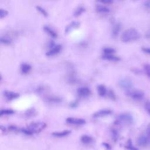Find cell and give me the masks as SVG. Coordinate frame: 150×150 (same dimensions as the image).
Listing matches in <instances>:
<instances>
[{
    "instance_id": "cell-11",
    "label": "cell",
    "mask_w": 150,
    "mask_h": 150,
    "mask_svg": "<svg viewBox=\"0 0 150 150\" xmlns=\"http://www.w3.org/2000/svg\"><path fill=\"white\" fill-rule=\"evenodd\" d=\"M112 113V111L108 109H104L99 110L93 114V117L94 118H99L103 117L108 115H110Z\"/></svg>"
},
{
    "instance_id": "cell-29",
    "label": "cell",
    "mask_w": 150,
    "mask_h": 150,
    "mask_svg": "<svg viewBox=\"0 0 150 150\" xmlns=\"http://www.w3.org/2000/svg\"><path fill=\"white\" fill-rule=\"evenodd\" d=\"M144 70L146 76L150 79V64H145L144 65Z\"/></svg>"
},
{
    "instance_id": "cell-15",
    "label": "cell",
    "mask_w": 150,
    "mask_h": 150,
    "mask_svg": "<svg viewBox=\"0 0 150 150\" xmlns=\"http://www.w3.org/2000/svg\"><path fill=\"white\" fill-rule=\"evenodd\" d=\"M96 9L98 12L101 13H108L110 12V9L108 7L101 4L97 5L96 6Z\"/></svg>"
},
{
    "instance_id": "cell-17",
    "label": "cell",
    "mask_w": 150,
    "mask_h": 150,
    "mask_svg": "<svg viewBox=\"0 0 150 150\" xmlns=\"http://www.w3.org/2000/svg\"><path fill=\"white\" fill-rule=\"evenodd\" d=\"M43 30L47 33H48L51 37H52L53 38H57V33L54 30H53L51 28H50L49 26H47V25H45L43 28Z\"/></svg>"
},
{
    "instance_id": "cell-26",
    "label": "cell",
    "mask_w": 150,
    "mask_h": 150,
    "mask_svg": "<svg viewBox=\"0 0 150 150\" xmlns=\"http://www.w3.org/2000/svg\"><path fill=\"white\" fill-rule=\"evenodd\" d=\"M14 112V111L11 109H2L0 111V115L2 116L5 115H11Z\"/></svg>"
},
{
    "instance_id": "cell-21",
    "label": "cell",
    "mask_w": 150,
    "mask_h": 150,
    "mask_svg": "<svg viewBox=\"0 0 150 150\" xmlns=\"http://www.w3.org/2000/svg\"><path fill=\"white\" fill-rule=\"evenodd\" d=\"M80 140H81V142L84 144H89L93 142V139L89 135H83L81 137Z\"/></svg>"
},
{
    "instance_id": "cell-13",
    "label": "cell",
    "mask_w": 150,
    "mask_h": 150,
    "mask_svg": "<svg viewBox=\"0 0 150 150\" xmlns=\"http://www.w3.org/2000/svg\"><path fill=\"white\" fill-rule=\"evenodd\" d=\"M77 92L80 96L83 97H86L90 95L91 91L90 88L87 87H81L77 88Z\"/></svg>"
},
{
    "instance_id": "cell-4",
    "label": "cell",
    "mask_w": 150,
    "mask_h": 150,
    "mask_svg": "<svg viewBox=\"0 0 150 150\" xmlns=\"http://www.w3.org/2000/svg\"><path fill=\"white\" fill-rule=\"evenodd\" d=\"M133 82L132 80L128 77H124L118 81V86L122 90L127 91H130L133 87Z\"/></svg>"
},
{
    "instance_id": "cell-39",
    "label": "cell",
    "mask_w": 150,
    "mask_h": 150,
    "mask_svg": "<svg viewBox=\"0 0 150 150\" xmlns=\"http://www.w3.org/2000/svg\"><path fill=\"white\" fill-rule=\"evenodd\" d=\"M102 145H103L104 148H105V149H106L107 150H111V147L110 145L108 144V143H107V142H103V143H102Z\"/></svg>"
},
{
    "instance_id": "cell-40",
    "label": "cell",
    "mask_w": 150,
    "mask_h": 150,
    "mask_svg": "<svg viewBox=\"0 0 150 150\" xmlns=\"http://www.w3.org/2000/svg\"><path fill=\"white\" fill-rule=\"evenodd\" d=\"M78 104H79L78 101H77V100H75V101H74L70 103V106L71 107H72V108H75V107H76L77 106Z\"/></svg>"
},
{
    "instance_id": "cell-32",
    "label": "cell",
    "mask_w": 150,
    "mask_h": 150,
    "mask_svg": "<svg viewBox=\"0 0 150 150\" xmlns=\"http://www.w3.org/2000/svg\"><path fill=\"white\" fill-rule=\"evenodd\" d=\"M108 96L109 97V98L111 100H116V96L115 93L114 92L113 90H109L108 91Z\"/></svg>"
},
{
    "instance_id": "cell-19",
    "label": "cell",
    "mask_w": 150,
    "mask_h": 150,
    "mask_svg": "<svg viewBox=\"0 0 150 150\" xmlns=\"http://www.w3.org/2000/svg\"><path fill=\"white\" fill-rule=\"evenodd\" d=\"M0 42L4 45H10L12 42V39L8 35H4L1 36Z\"/></svg>"
},
{
    "instance_id": "cell-35",
    "label": "cell",
    "mask_w": 150,
    "mask_h": 150,
    "mask_svg": "<svg viewBox=\"0 0 150 150\" xmlns=\"http://www.w3.org/2000/svg\"><path fill=\"white\" fill-rule=\"evenodd\" d=\"M145 108L148 114L150 115V101H146L145 103Z\"/></svg>"
},
{
    "instance_id": "cell-38",
    "label": "cell",
    "mask_w": 150,
    "mask_h": 150,
    "mask_svg": "<svg viewBox=\"0 0 150 150\" xmlns=\"http://www.w3.org/2000/svg\"><path fill=\"white\" fill-rule=\"evenodd\" d=\"M146 132V135H147V137L149 139V141L150 142V123H149L148 125H147Z\"/></svg>"
},
{
    "instance_id": "cell-23",
    "label": "cell",
    "mask_w": 150,
    "mask_h": 150,
    "mask_svg": "<svg viewBox=\"0 0 150 150\" xmlns=\"http://www.w3.org/2000/svg\"><path fill=\"white\" fill-rule=\"evenodd\" d=\"M85 10H86L84 6H80L77 7L75 9V11H74V12L73 13L74 16H78L80 15L82 13H83L85 11Z\"/></svg>"
},
{
    "instance_id": "cell-43",
    "label": "cell",
    "mask_w": 150,
    "mask_h": 150,
    "mask_svg": "<svg viewBox=\"0 0 150 150\" xmlns=\"http://www.w3.org/2000/svg\"><path fill=\"white\" fill-rule=\"evenodd\" d=\"M149 30H150V29H149Z\"/></svg>"
},
{
    "instance_id": "cell-6",
    "label": "cell",
    "mask_w": 150,
    "mask_h": 150,
    "mask_svg": "<svg viewBox=\"0 0 150 150\" xmlns=\"http://www.w3.org/2000/svg\"><path fill=\"white\" fill-rule=\"evenodd\" d=\"M126 93L127 95L130 96L132 99L135 100H141L144 97V93L139 90L128 91Z\"/></svg>"
},
{
    "instance_id": "cell-36",
    "label": "cell",
    "mask_w": 150,
    "mask_h": 150,
    "mask_svg": "<svg viewBox=\"0 0 150 150\" xmlns=\"http://www.w3.org/2000/svg\"><path fill=\"white\" fill-rule=\"evenodd\" d=\"M141 50L146 54H150V47H141Z\"/></svg>"
},
{
    "instance_id": "cell-5",
    "label": "cell",
    "mask_w": 150,
    "mask_h": 150,
    "mask_svg": "<svg viewBox=\"0 0 150 150\" xmlns=\"http://www.w3.org/2000/svg\"><path fill=\"white\" fill-rule=\"evenodd\" d=\"M117 120H118L120 123L122 122L128 125H131L134 122V118L132 115L131 114L127 112H124L120 114L118 117Z\"/></svg>"
},
{
    "instance_id": "cell-18",
    "label": "cell",
    "mask_w": 150,
    "mask_h": 150,
    "mask_svg": "<svg viewBox=\"0 0 150 150\" xmlns=\"http://www.w3.org/2000/svg\"><path fill=\"white\" fill-rule=\"evenodd\" d=\"M102 59L106 60H110V61H119L120 58L118 56H116L113 54H104L101 56Z\"/></svg>"
},
{
    "instance_id": "cell-34",
    "label": "cell",
    "mask_w": 150,
    "mask_h": 150,
    "mask_svg": "<svg viewBox=\"0 0 150 150\" xmlns=\"http://www.w3.org/2000/svg\"><path fill=\"white\" fill-rule=\"evenodd\" d=\"M8 12L4 9H0V17L1 18H3L4 17H5L6 15H8Z\"/></svg>"
},
{
    "instance_id": "cell-31",
    "label": "cell",
    "mask_w": 150,
    "mask_h": 150,
    "mask_svg": "<svg viewBox=\"0 0 150 150\" xmlns=\"http://www.w3.org/2000/svg\"><path fill=\"white\" fill-rule=\"evenodd\" d=\"M35 114V110L33 108L28 110L27 111L25 112V114H26V117H30L34 116Z\"/></svg>"
},
{
    "instance_id": "cell-8",
    "label": "cell",
    "mask_w": 150,
    "mask_h": 150,
    "mask_svg": "<svg viewBox=\"0 0 150 150\" xmlns=\"http://www.w3.org/2000/svg\"><path fill=\"white\" fill-rule=\"evenodd\" d=\"M80 26V23L79 22L76 21H72L66 26L64 32L66 33H69V32H71L72 30L79 28Z\"/></svg>"
},
{
    "instance_id": "cell-22",
    "label": "cell",
    "mask_w": 150,
    "mask_h": 150,
    "mask_svg": "<svg viewBox=\"0 0 150 150\" xmlns=\"http://www.w3.org/2000/svg\"><path fill=\"white\" fill-rule=\"evenodd\" d=\"M97 91L100 96H104L107 93V88L103 84H100L97 86Z\"/></svg>"
},
{
    "instance_id": "cell-7",
    "label": "cell",
    "mask_w": 150,
    "mask_h": 150,
    "mask_svg": "<svg viewBox=\"0 0 150 150\" xmlns=\"http://www.w3.org/2000/svg\"><path fill=\"white\" fill-rule=\"evenodd\" d=\"M149 142V141L147 135H145V134L140 135L137 139V143L138 145L141 147L146 146Z\"/></svg>"
},
{
    "instance_id": "cell-42",
    "label": "cell",
    "mask_w": 150,
    "mask_h": 150,
    "mask_svg": "<svg viewBox=\"0 0 150 150\" xmlns=\"http://www.w3.org/2000/svg\"><path fill=\"white\" fill-rule=\"evenodd\" d=\"M1 129L2 132H5L6 131V128L5 127L2 126V125H1Z\"/></svg>"
},
{
    "instance_id": "cell-28",
    "label": "cell",
    "mask_w": 150,
    "mask_h": 150,
    "mask_svg": "<svg viewBox=\"0 0 150 150\" xmlns=\"http://www.w3.org/2000/svg\"><path fill=\"white\" fill-rule=\"evenodd\" d=\"M36 9L40 13H42L44 16H47V11L42 6H39V5H36Z\"/></svg>"
},
{
    "instance_id": "cell-9",
    "label": "cell",
    "mask_w": 150,
    "mask_h": 150,
    "mask_svg": "<svg viewBox=\"0 0 150 150\" xmlns=\"http://www.w3.org/2000/svg\"><path fill=\"white\" fill-rule=\"evenodd\" d=\"M66 122H67V123L72 124V125H83L86 123V120L83 118L69 117L66 119Z\"/></svg>"
},
{
    "instance_id": "cell-3",
    "label": "cell",
    "mask_w": 150,
    "mask_h": 150,
    "mask_svg": "<svg viewBox=\"0 0 150 150\" xmlns=\"http://www.w3.org/2000/svg\"><path fill=\"white\" fill-rule=\"evenodd\" d=\"M66 69L67 71V80L69 83H74L77 81L76 71L74 66L71 63H68L66 65Z\"/></svg>"
},
{
    "instance_id": "cell-37",
    "label": "cell",
    "mask_w": 150,
    "mask_h": 150,
    "mask_svg": "<svg viewBox=\"0 0 150 150\" xmlns=\"http://www.w3.org/2000/svg\"><path fill=\"white\" fill-rule=\"evenodd\" d=\"M144 6H145V8L148 10H150V0H148V1H145L144 2Z\"/></svg>"
},
{
    "instance_id": "cell-33",
    "label": "cell",
    "mask_w": 150,
    "mask_h": 150,
    "mask_svg": "<svg viewBox=\"0 0 150 150\" xmlns=\"http://www.w3.org/2000/svg\"><path fill=\"white\" fill-rule=\"evenodd\" d=\"M131 71L134 73L136 75H142V73H143V71L139 69H138V68H136V67H134L132 69H131Z\"/></svg>"
},
{
    "instance_id": "cell-12",
    "label": "cell",
    "mask_w": 150,
    "mask_h": 150,
    "mask_svg": "<svg viewBox=\"0 0 150 150\" xmlns=\"http://www.w3.org/2000/svg\"><path fill=\"white\" fill-rule=\"evenodd\" d=\"M4 94L5 97L8 100H9L16 99L19 97V94L18 93L9 91V90H5L4 91Z\"/></svg>"
},
{
    "instance_id": "cell-14",
    "label": "cell",
    "mask_w": 150,
    "mask_h": 150,
    "mask_svg": "<svg viewBox=\"0 0 150 150\" xmlns=\"http://www.w3.org/2000/svg\"><path fill=\"white\" fill-rule=\"evenodd\" d=\"M121 25L120 22H118V23H116L112 27V30H111V35L112 37L114 38H115L117 37L120 30H121Z\"/></svg>"
},
{
    "instance_id": "cell-30",
    "label": "cell",
    "mask_w": 150,
    "mask_h": 150,
    "mask_svg": "<svg viewBox=\"0 0 150 150\" xmlns=\"http://www.w3.org/2000/svg\"><path fill=\"white\" fill-rule=\"evenodd\" d=\"M125 147L127 149H129V150H138V149L137 148H135L134 146H133L132 141L131 139L128 140L127 143V145H126Z\"/></svg>"
},
{
    "instance_id": "cell-1",
    "label": "cell",
    "mask_w": 150,
    "mask_h": 150,
    "mask_svg": "<svg viewBox=\"0 0 150 150\" xmlns=\"http://www.w3.org/2000/svg\"><path fill=\"white\" fill-rule=\"evenodd\" d=\"M139 32L135 28H131L125 30L121 35V39L123 42H129L137 40L140 38Z\"/></svg>"
},
{
    "instance_id": "cell-16",
    "label": "cell",
    "mask_w": 150,
    "mask_h": 150,
    "mask_svg": "<svg viewBox=\"0 0 150 150\" xmlns=\"http://www.w3.org/2000/svg\"><path fill=\"white\" fill-rule=\"evenodd\" d=\"M71 133L70 130H64L62 131H58V132H54L52 134V135L53 137H64L65 136H67L69 135Z\"/></svg>"
},
{
    "instance_id": "cell-25",
    "label": "cell",
    "mask_w": 150,
    "mask_h": 150,
    "mask_svg": "<svg viewBox=\"0 0 150 150\" xmlns=\"http://www.w3.org/2000/svg\"><path fill=\"white\" fill-rule=\"evenodd\" d=\"M47 100L50 103H58L62 101V99L60 97H56V96H52L50 97L47 98Z\"/></svg>"
},
{
    "instance_id": "cell-10",
    "label": "cell",
    "mask_w": 150,
    "mask_h": 150,
    "mask_svg": "<svg viewBox=\"0 0 150 150\" xmlns=\"http://www.w3.org/2000/svg\"><path fill=\"white\" fill-rule=\"evenodd\" d=\"M62 49V46L60 45H55L53 47L49 49V50L46 53V55L47 56H53L59 53Z\"/></svg>"
},
{
    "instance_id": "cell-2",
    "label": "cell",
    "mask_w": 150,
    "mask_h": 150,
    "mask_svg": "<svg viewBox=\"0 0 150 150\" xmlns=\"http://www.w3.org/2000/svg\"><path fill=\"white\" fill-rule=\"evenodd\" d=\"M46 126V124L43 121H36L29 124L27 126V129L32 134H37L43 130Z\"/></svg>"
},
{
    "instance_id": "cell-20",
    "label": "cell",
    "mask_w": 150,
    "mask_h": 150,
    "mask_svg": "<svg viewBox=\"0 0 150 150\" xmlns=\"http://www.w3.org/2000/svg\"><path fill=\"white\" fill-rule=\"evenodd\" d=\"M31 69H32V67H31L30 64H29L28 63H23L21 64V70L24 74L28 73L30 71V70H31Z\"/></svg>"
},
{
    "instance_id": "cell-41",
    "label": "cell",
    "mask_w": 150,
    "mask_h": 150,
    "mask_svg": "<svg viewBox=\"0 0 150 150\" xmlns=\"http://www.w3.org/2000/svg\"><path fill=\"white\" fill-rule=\"evenodd\" d=\"M99 2L103 4H110V3H112L113 1L111 0H103V1H100Z\"/></svg>"
},
{
    "instance_id": "cell-27",
    "label": "cell",
    "mask_w": 150,
    "mask_h": 150,
    "mask_svg": "<svg viewBox=\"0 0 150 150\" xmlns=\"http://www.w3.org/2000/svg\"><path fill=\"white\" fill-rule=\"evenodd\" d=\"M103 51L104 52V54H112L114 53H115V50L114 48L107 47H104Z\"/></svg>"
},
{
    "instance_id": "cell-24",
    "label": "cell",
    "mask_w": 150,
    "mask_h": 150,
    "mask_svg": "<svg viewBox=\"0 0 150 150\" xmlns=\"http://www.w3.org/2000/svg\"><path fill=\"white\" fill-rule=\"evenodd\" d=\"M119 132L117 129L113 128L111 130V136H112V139L114 140V142H116L119 138Z\"/></svg>"
}]
</instances>
